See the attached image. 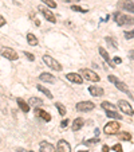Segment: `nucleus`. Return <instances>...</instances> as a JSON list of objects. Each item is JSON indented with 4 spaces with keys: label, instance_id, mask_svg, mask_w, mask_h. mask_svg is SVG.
Wrapping results in <instances>:
<instances>
[{
    "label": "nucleus",
    "instance_id": "1",
    "mask_svg": "<svg viewBox=\"0 0 134 152\" xmlns=\"http://www.w3.org/2000/svg\"><path fill=\"white\" fill-rule=\"evenodd\" d=\"M114 20L118 26H134V18L129 15H125L122 12L114 14Z\"/></svg>",
    "mask_w": 134,
    "mask_h": 152
},
{
    "label": "nucleus",
    "instance_id": "2",
    "mask_svg": "<svg viewBox=\"0 0 134 152\" xmlns=\"http://www.w3.org/2000/svg\"><path fill=\"white\" fill-rule=\"evenodd\" d=\"M79 74L85 79H87V81H91V82H98V81H101V77H99L98 74L95 73V71H93V70H90V69H82Z\"/></svg>",
    "mask_w": 134,
    "mask_h": 152
},
{
    "label": "nucleus",
    "instance_id": "3",
    "mask_svg": "<svg viewBox=\"0 0 134 152\" xmlns=\"http://www.w3.org/2000/svg\"><path fill=\"white\" fill-rule=\"evenodd\" d=\"M43 62H44L46 65H47L48 67H51L52 70H55V71H62V65L58 62V61H55L52 57H50V55H43Z\"/></svg>",
    "mask_w": 134,
    "mask_h": 152
},
{
    "label": "nucleus",
    "instance_id": "4",
    "mask_svg": "<svg viewBox=\"0 0 134 152\" xmlns=\"http://www.w3.org/2000/svg\"><path fill=\"white\" fill-rule=\"evenodd\" d=\"M119 129V123L118 121H110V123H107L105 125V128H103V132L106 133V135H114V133H117Z\"/></svg>",
    "mask_w": 134,
    "mask_h": 152
},
{
    "label": "nucleus",
    "instance_id": "5",
    "mask_svg": "<svg viewBox=\"0 0 134 152\" xmlns=\"http://www.w3.org/2000/svg\"><path fill=\"white\" fill-rule=\"evenodd\" d=\"M118 108L121 109V112H123L125 114H128V116H133L134 114V111L131 108V105L129 104L126 100H119L118 101Z\"/></svg>",
    "mask_w": 134,
    "mask_h": 152
},
{
    "label": "nucleus",
    "instance_id": "6",
    "mask_svg": "<svg viewBox=\"0 0 134 152\" xmlns=\"http://www.w3.org/2000/svg\"><path fill=\"white\" fill-rule=\"evenodd\" d=\"M94 108H95V105H94V102H91V101L78 102L77 106H75V109H77L78 112H90V111H93Z\"/></svg>",
    "mask_w": 134,
    "mask_h": 152
},
{
    "label": "nucleus",
    "instance_id": "7",
    "mask_svg": "<svg viewBox=\"0 0 134 152\" xmlns=\"http://www.w3.org/2000/svg\"><path fill=\"white\" fill-rule=\"evenodd\" d=\"M118 8L134 14V0H119L118 1Z\"/></svg>",
    "mask_w": 134,
    "mask_h": 152
},
{
    "label": "nucleus",
    "instance_id": "8",
    "mask_svg": "<svg viewBox=\"0 0 134 152\" xmlns=\"http://www.w3.org/2000/svg\"><path fill=\"white\" fill-rule=\"evenodd\" d=\"M1 57L7 58V59H10V61H16L19 58V55H18V53H16L15 50H12V49H10V47H6L1 51Z\"/></svg>",
    "mask_w": 134,
    "mask_h": 152
},
{
    "label": "nucleus",
    "instance_id": "9",
    "mask_svg": "<svg viewBox=\"0 0 134 152\" xmlns=\"http://www.w3.org/2000/svg\"><path fill=\"white\" fill-rule=\"evenodd\" d=\"M39 11H40L42 15L44 16V18L48 20V22H51V23H55V22H56L54 14H52L51 11L48 10V8H46V7H39Z\"/></svg>",
    "mask_w": 134,
    "mask_h": 152
},
{
    "label": "nucleus",
    "instance_id": "10",
    "mask_svg": "<svg viewBox=\"0 0 134 152\" xmlns=\"http://www.w3.org/2000/svg\"><path fill=\"white\" fill-rule=\"evenodd\" d=\"M39 151L40 152H56V149H55V147L52 146L51 143L48 141H40V144H39Z\"/></svg>",
    "mask_w": 134,
    "mask_h": 152
},
{
    "label": "nucleus",
    "instance_id": "11",
    "mask_svg": "<svg viewBox=\"0 0 134 152\" xmlns=\"http://www.w3.org/2000/svg\"><path fill=\"white\" fill-rule=\"evenodd\" d=\"M56 151L58 152H71L70 143L66 141V140H59L56 146Z\"/></svg>",
    "mask_w": 134,
    "mask_h": 152
},
{
    "label": "nucleus",
    "instance_id": "12",
    "mask_svg": "<svg viewBox=\"0 0 134 152\" xmlns=\"http://www.w3.org/2000/svg\"><path fill=\"white\" fill-rule=\"evenodd\" d=\"M99 54H101V57H102L103 59H105L106 62H107V65H109V66L114 69V67H115V65H114V64H115V62H114V59H111V58H110V55H109V53H107V51H106L103 47H99Z\"/></svg>",
    "mask_w": 134,
    "mask_h": 152
},
{
    "label": "nucleus",
    "instance_id": "13",
    "mask_svg": "<svg viewBox=\"0 0 134 152\" xmlns=\"http://www.w3.org/2000/svg\"><path fill=\"white\" fill-rule=\"evenodd\" d=\"M66 78L70 81V82H74V83H82L83 82V77L80 76V74H78V73H68L66 76Z\"/></svg>",
    "mask_w": 134,
    "mask_h": 152
},
{
    "label": "nucleus",
    "instance_id": "14",
    "mask_svg": "<svg viewBox=\"0 0 134 152\" xmlns=\"http://www.w3.org/2000/svg\"><path fill=\"white\" fill-rule=\"evenodd\" d=\"M34 113H35V116H38L39 118H43L44 121L51 120V114L47 113V112H44L43 109H40V108H35L34 109Z\"/></svg>",
    "mask_w": 134,
    "mask_h": 152
},
{
    "label": "nucleus",
    "instance_id": "15",
    "mask_svg": "<svg viewBox=\"0 0 134 152\" xmlns=\"http://www.w3.org/2000/svg\"><path fill=\"white\" fill-rule=\"evenodd\" d=\"M16 102H18V105H19V108L22 112H24V113H28L30 112V106H31V105L24 101L23 98H16Z\"/></svg>",
    "mask_w": 134,
    "mask_h": 152
},
{
    "label": "nucleus",
    "instance_id": "16",
    "mask_svg": "<svg viewBox=\"0 0 134 152\" xmlns=\"http://www.w3.org/2000/svg\"><path fill=\"white\" fill-rule=\"evenodd\" d=\"M89 92L91 93V96H94V97H101V96H103L105 90H103L102 88H99V86H89Z\"/></svg>",
    "mask_w": 134,
    "mask_h": 152
},
{
    "label": "nucleus",
    "instance_id": "17",
    "mask_svg": "<svg viewBox=\"0 0 134 152\" xmlns=\"http://www.w3.org/2000/svg\"><path fill=\"white\" fill-rule=\"evenodd\" d=\"M39 79L43 81V82H50V83H54L55 82V77L50 73H42L39 76Z\"/></svg>",
    "mask_w": 134,
    "mask_h": 152
},
{
    "label": "nucleus",
    "instance_id": "18",
    "mask_svg": "<svg viewBox=\"0 0 134 152\" xmlns=\"http://www.w3.org/2000/svg\"><path fill=\"white\" fill-rule=\"evenodd\" d=\"M115 86H117V89H118V90H121V92L126 93V94H128L129 97L134 98L133 96H131V93L129 92V89H128V86H126V83H125V82H121V81H117V82H115Z\"/></svg>",
    "mask_w": 134,
    "mask_h": 152
},
{
    "label": "nucleus",
    "instance_id": "19",
    "mask_svg": "<svg viewBox=\"0 0 134 152\" xmlns=\"http://www.w3.org/2000/svg\"><path fill=\"white\" fill-rule=\"evenodd\" d=\"M83 124H85V121H83V118L82 117H77L75 120H74V123H73V131H79L80 128L83 127Z\"/></svg>",
    "mask_w": 134,
    "mask_h": 152
},
{
    "label": "nucleus",
    "instance_id": "20",
    "mask_svg": "<svg viewBox=\"0 0 134 152\" xmlns=\"http://www.w3.org/2000/svg\"><path fill=\"white\" fill-rule=\"evenodd\" d=\"M28 104L31 105V106H35V108H38V106H40V105L43 104V101H42L40 98H38V97H30Z\"/></svg>",
    "mask_w": 134,
    "mask_h": 152
},
{
    "label": "nucleus",
    "instance_id": "21",
    "mask_svg": "<svg viewBox=\"0 0 134 152\" xmlns=\"http://www.w3.org/2000/svg\"><path fill=\"white\" fill-rule=\"evenodd\" d=\"M27 42H28V44H31V46H36V44H38V38H36L34 34L28 32V34H27Z\"/></svg>",
    "mask_w": 134,
    "mask_h": 152
},
{
    "label": "nucleus",
    "instance_id": "22",
    "mask_svg": "<svg viewBox=\"0 0 134 152\" xmlns=\"http://www.w3.org/2000/svg\"><path fill=\"white\" fill-rule=\"evenodd\" d=\"M101 106H102L106 112L107 111H115V109H117L114 104H111V102H109V101H103L102 104H101Z\"/></svg>",
    "mask_w": 134,
    "mask_h": 152
},
{
    "label": "nucleus",
    "instance_id": "23",
    "mask_svg": "<svg viewBox=\"0 0 134 152\" xmlns=\"http://www.w3.org/2000/svg\"><path fill=\"white\" fill-rule=\"evenodd\" d=\"M55 106H56V109H58V112H59V114L61 116H64L66 114V106H64L62 102H55Z\"/></svg>",
    "mask_w": 134,
    "mask_h": 152
},
{
    "label": "nucleus",
    "instance_id": "24",
    "mask_svg": "<svg viewBox=\"0 0 134 152\" xmlns=\"http://www.w3.org/2000/svg\"><path fill=\"white\" fill-rule=\"evenodd\" d=\"M106 116H107L109 118H117V120L122 118V117H121V114L117 113L115 111H107V112H106Z\"/></svg>",
    "mask_w": 134,
    "mask_h": 152
},
{
    "label": "nucleus",
    "instance_id": "25",
    "mask_svg": "<svg viewBox=\"0 0 134 152\" xmlns=\"http://www.w3.org/2000/svg\"><path fill=\"white\" fill-rule=\"evenodd\" d=\"M118 139L119 140H125V141H130V140H131V135L129 132L118 133Z\"/></svg>",
    "mask_w": 134,
    "mask_h": 152
},
{
    "label": "nucleus",
    "instance_id": "26",
    "mask_svg": "<svg viewBox=\"0 0 134 152\" xmlns=\"http://www.w3.org/2000/svg\"><path fill=\"white\" fill-rule=\"evenodd\" d=\"M36 88H38V90H40L42 93H44V94L47 96L48 98H52V93L50 92V90H48V89H46L44 86H42V85H38V86H36Z\"/></svg>",
    "mask_w": 134,
    "mask_h": 152
},
{
    "label": "nucleus",
    "instance_id": "27",
    "mask_svg": "<svg viewBox=\"0 0 134 152\" xmlns=\"http://www.w3.org/2000/svg\"><path fill=\"white\" fill-rule=\"evenodd\" d=\"M105 41L107 42L110 46H113L114 49H117V43H115V39H113V38H110V36H106L105 38Z\"/></svg>",
    "mask_w": 134,
    "mask_h": 152
},
{
    "label": "nucleus",
    "instance_id": "28",
    "mask_svg": "<svg viewBox=\"0 0 134 152\" xmlns=\"http://www.w3.org/2000/svg\"><path fill=\"white\" fill-rule=\"evenodd\" d=\"M71 10L73 11H77V12H83L86 14L89 10H85V8H82V7H78V6H71Z\"/></svg>",
    "mask_w": 134,
    "mask_h": 152
},
{
    "label": "nucleus",
    "instance_id": "29",
    "mask_svg": "<svg viewBox=\"0 0 134 152\" xmlns=\"http://www.w3.org/2000/svg\"><path fill=\"white\" fill-rule=\"evenodd\" d=\"M42 1L44 4H47L50 8H55V7H56V3H55L54 0H42Z\"/></svg>",
    "mask_w": 134,
    "mask_h": 152
},
{
    "label": "nucleus",
    "instance_id": "30",
    "mask_svg": "<svg viewBox=\"0 0 134 152\" xmlns=\"http://www.w3.org/2000/svg\"><path fill=\"white\" fill-rule=\"evenodd\" d=\"M125 38L126 39H133L134 38V30H130V31L125 32Z\"/></svg>",
    "mask_w": 134,
    "mask_h": 152
},
{
    "label": "nucleus",
    "instance_id": "31",
    "mask_svg": "<svg viewBox=\"0 0 134 152\" xmlns=\"http://www.w3.org/2000/svg\"><path fill=\"white\" fill-rule=\"evenodd\" d=\"M23 54H24V57H26L28 61H31V62H32V61H34V59H35V57H34V55H32L31 53H28V51H24Z\"/></svg>",
    "mask_w": 134,
    "mask_h": 152
},
{
    "label": "nucleus",
    "instance_id": "32",
    "mask_svg": "<svg viewBox=\"0 0 134 152\" xmlns=\"http://www.w3.org/2000/svg\"><path fill=\"white\" fill-rule=\"evenodd\" d=\"M99 141V139H91V140H86V141H83L86 146H91V144H97Z\"/></svg>",
    "mask_w": 134,
    "mask_h": 152
},
{
    "label": "nucleus",
    "instance_id": "33",
    "mask_svg": "<svg viewBox=\"0 0 134 152\" xmlns=\"http://www.w3.org/2000/svg\"><path fill=\"white\" fill-rule=\"evenodd\" d=\"M113 151H115V152H123V151H122V146H121V144H115V146H113Z\"/></svg>",
    "mask_w": 134,
    "mask_h": 152
},
{
    "label": "nucleus",
    "instance_id": "34",
    "mask_svg": "<svg viewBox=\"0 0 134 152\" xmlns=\"http://www.w3.org/2000/svg\"><path fill=\"white\" fill-rule=\"evenodd\" d=\"M109 81H110V82H117V81H118V79H117V77H114V76H109Z\"/></svg>",
    "mask_w": 134,
    "mask_h": 152
},
{
    "label": "nucleus",
    "instance_id": "35",
    "mask_svg": "<svg viewBox=\"0 0 134 152\" xmlns=\"http://www.w3.org/2000/svg\"><path fill=\"white\" fill-rule=\"evenodd\" d=\"M129 58L134 61V50H130V51H129Z\"/></svg>",
    "mask_w": 134,
    "mask_h": 152
},
{
    "label": "nucleus",
    "instance_id": "36",
    "mask_svg": "<svg viewBox=\"0 0 134 152\" xmlns=\"http://www.w3.org/2000/svg\"><path fill=\"white\" fill-rule=\"evenodd\" d=\"M67 124H68V120H63V121H62V124H61V127H62V128L67 127Z\"/></svg>",
    "mask_w": 134,
    "mask_h": 152
},
{
    "label": "nucleus",
    "instance_id": "37",
    "mask_svg": "<svg viewBox=\"0 0 134 152\" xmlns=\"http://www.w3.org/2000/svg\"><path fill=\"white\" fill-rule=\"evenodd\" d=\"M4 24H6V19L1 16V18H0V26H4Z\"/></svg>",
    "mask_w": 134,
    "mask_h": 152
},
{
    "label": "nucleus",
    "instance_id": "38",
    "mask_svg": "<svg viewBox=\"0 0 134 152\" xmlns=\"http://www.w3.org/2000/svg\"><path fill=\"white\" fill-rule=\"evenodd\" d=\"M114 62H115V64H121L122 59H121V58H118V57H115L114 58Z\"/></svg>",
    "mask_w": 134,
    "mask_h": 152
},
{
    "label": "nucleus",
    "instance_id": "39",
    "mask_svg": "<svg viewBox=\"0 0 134 152\" xmlns=\"http://www.w3.org/2000/svg\"><path fill=\"white\" fill-rule=\"evenodd\" d=\"M102 152H109V147L107 146H103L102 147Z\"/></svg>",
    "mask_w": 134,
    "mask_h": 152
},
{
    "label": "nucleus",
    "instance_id": "40",
    "mask_svg": "<svg viewBox=\"0 0 134 152\" xmlns=\"http://www.w3.org/2000/svg\"><path fill=\"white\" fill-rule=\"evenodd\" d=\"M66 3H74V1H80V0H63Z\"/></svg>",
    "mask_w": 134,
    "mask_h": 152
},
{
    "label": "nucleus",
    "instance_id": "41",
    "mask_svg": "<svg viewBox=\"0 0 134 152\" xmlns=\"http://www.w3.org/2000/svg\"><path fill=\"white\" fill-rule=\"evenodd\" d=\"M16 152H27L26 149H23V148H18L16 149Z\"/></svg>",
    "mask_w": 134,
    "mask_h": 152
},
{
    "label": "nucleus",
    "instance_id": "42",
    "mask_svg": "<svg viewBox=\"0 0 134 152\" xmlns=\"http://www.w3.org/2000/svg\"><path fill=\"white\" fill-rule=\"evenodd\" d=\"M35 26H40V22H39V19L35 20Z\"/></svg>",
    "mask_w": 134,
    "mask_h": 152
},
{
    "label": "nucleus",
    "instance_id": "43",
    "mask_svg": "<svg viewBox=\"0 0 134 152\" xmlns=\"http://www.w3.org/2000/svg\"><path fill=\"white\" fill-rule=\"evenodd\" d=\"M79 152H87V151H79Z\"/></svg>",
    "mask_w": 134,
    "mask_h": 152
},
{
    "label": "nucleus",
    "instance_id": "44",
    "mask_svg": "<svg viewBox=\"0 0 134 152\" xmlns=\"http://www.w3.org/2000/svg\"><path fill=\"white\" fill-rule=\"evenodd\" d=\"M28 152H34V151H28Z\"/></svg>",
    "mask_w": 134,
    "mask_h": 152
}]
</instances>
